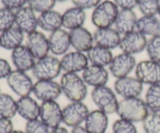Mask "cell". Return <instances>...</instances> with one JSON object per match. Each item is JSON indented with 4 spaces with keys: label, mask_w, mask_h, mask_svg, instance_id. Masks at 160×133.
<instances>
[{
    "label": "cell",
    "mask_w": 160,
    "mask_h": 133,
    "mask_svg": "<svg viewBox=\"0 0 160 133\" xmlns=\"http://www.w3.org/2000/svg\"><path fill=\"white\" fill-rule=\"evenodd\" d=\"M119 8L111 0L101 2L94 9L92 14V22L98 28L112 27L115 23Z\"/></svg>",
    "instance_id": "obj_4"
},
{
    "label": "cell",
    "mask_w": 160,
    "mask_h": 133,
    "mask_svg": "<svg viewBox=\"0 0 160 133\" xmlns=\"http://www.w3.org/2000/svg\"><path fill=\"white\" fill-rule=\"evenodd\" d=\"M6 79L10 90L19 97L30 96L32 93L34 83L25 72L12 70Z\"/></svg>",
    "instance_id": "obj_6"
},
{
    "label": "cell",
    "mask_w": 160,
    "mask_h": 133,
    "mask_svg": "<svg viewBox=\"0 0 160 133\" xmlns=\"http://www.w3.org/2000/svg\"><path fill=\"white\" fill-rule=\"evenodd\" d=\"M112 133H138L134 123L123 118L116 120L112 124Z\"/></svg>",
    "instance_id": "obj_36"
},
{
    "label": "cell",
    "mask_w": 160,
    "mask_h": 133,
    "mask_svg": "<svg viewBox=\"0 0 160 133\" xmlns=\"http://www.w3.org/2000/svg\"><path fill=\"white\" fill-rule=\"evenodd\" d=\"M145 50L149 60L160 63V35L152 37L148 40Z\"/></svg>",
    "instance_id": "obj_33"
},
{
    "label": "cell",
    "mask_w": 160,
    "mask_h": 133,
    "mask_svg": "<svg viewBox=\"0 0 160 133\" xmlns=\"http://www.w3.org/2000/svg\"><path fill=\"white\" fill-rule=\"evenodd\" d=\"M87 57L91 65L98 66H109L113 55L111 50L106 49L102 47L94 45L87 52Z\"/></svg>",
    "instance_id": "obj_29"
},
{
    "label": "cell",
    "mask_w": 160,
    "mask_h": 133,
    "mask_svg": "<svg viewBox=\"0 0 160 133\" xmlns=\"http://www.w3.org/2000/svg\"><path fill=\"white\" fill-rule=\"evenodd\" d=\"M70 133H89L87 131V129L84 128V126H77V127L72 128L71 132Z\"/></svg>",
    "instance_id": "obj_44"
},
{
    "label": "cell",
    "mask_w": 160,
    "mask_h": 133,
    "mask_svg": "<svg viewBox=\"0 0 160 133\" xmlns=\"http://www.w3.org/2000/svg\"><path fill=\"white\" fill-rule=\"evenodd\" d=\"M62 71L67 73H82L89 65V61L84 53L70 51L62 55L60 59Z\"/></svg>",
    "instance_id": "obj_14"
},
{
    "label": "cell",
    "mask_w": 160,
    "mask_h": 133,
    "mask_svg": "<svg viewBox=\"0 0 160 133\" xmlns=\"http://www.w3.org/2000/svg\"><path fill=\"white\" fill-rule=\"evenodd\" d=\"M48 42L50 52L53 55H64L68 52L71 46L70 33L62 28L57 30L50 34Z\"/></svg>",
    "instance_id": "obj_19"
},
{
    "label": "cell",
    "mask_w": 160,
    "mask_h": 133,
    "mask_svg": "<svg viewBox=\"0 0 160 133\" xmlns=\"http://www.w3.org/2000/svg\"><path fill=\"white\" fill-rule=\"evenodd\" d=\"M147 42L148 40L145 35L134 31L121 37L119 48L123 53L134 55L142 52L146 48Z\"/></svg>",
    "instance_id": "obj_13"
},
{
    "label": "cell",
    "mask_w": 160,
    "mask_h": 133,
    "mask_svg": "<svg viewBox=\"0 0 160 133\" xmlns=\"http://www.w3.org/2000/svg\"><path fill=\"white\" fill-rule=\"evenodd\" d=\"M17 114V101L8 93H0V117L12 119Z\"/></svg>",
    "instance_id": "obj_30"
},
{
    "label": "cell",
    "mask_w": 160,
    "mask_h": 133,
    "mask_svg": "<svg viewBox=\"0 0 160 133\" xmlns=\"http://www.w3.org/2000/svg\"><path fill=\"white\" fill-rule=\"evenodd\" d=\"M50 133H70V132L67 131V129H66V128L59 126V127L56 128V129H52Z\"/></svg>",
    "instance_id": "obj_45"
},
{
    "label": "cell",
    "mask_w": 160,
    "mask_h": 133,
    "mask_svg": "<svg viewBox=\"0 0 160 133\" xmlns=\"http://www.w3.org/2000/svg\"><path fill=\"white\" fill-rule=\"evenodd\" d=\"M56 3V0H29L28 5L35 12H47L52 10Z\"/></svg>",
    "instance_id": "obj_37"
},
{
    "label": "cell",
    "mask_w": 160,
    "mask_h": 133,
    "mask_svg": "<svg viewBox=\"0 0 160 133\" xmlns=\"http://www.w3.org/2000/svg\"><path fill=\"white\" fill-rule=\"evenodd\" d=\"M135 77L143 84H160V63L151 60L138 62L135 67Z\"/></svg>",
    "instance_id": "obj_8"
},
{
    "label": "cell",
    "mask_w": 160,
    "mask_h": 133,
    "mask_svg": "<svg viewBox=\"0 0 160 133\" xmlns=\"http://www.w3.org/2000/svg\"><path fill=\"white\" fill-rule=\"evenodd\" d=\"M138 0H113V2L120 9H133L138 6Z\"/></svg>",
    "instance_id": "obj_42"
},
{
    "label": "cell",
    "mask_w": 160,
    "mask_h": 133,
    "mask_svg": "<svg viewBox=\"0 0 160 133\" xmlns=\"http://www.w3.org/2000/svg\"><path fill=\"white\" fill-rule=\"evenodd\" d=\"M15 26L27 34L37 31L38 25L35 12L28 6L15 11Z\"/></svg>",
    "instance_id": "obj_16"
},
{
    "label": "cell",
    "mask_w": 160,
    "mask_h": 133,
    "mask_svg": "<svg viewBox=\"0 0 160 133\" xmlns=\"http://www.w3.org/2000/svg\"><path fill=\"white\" fill-rule=\"evenodd\" d=\"M29 0H1L3 7H6L11 10L17 11L19 9L26 6Z\"/></svg>",
    "instance_id": "obj_39"
},
{
    "label": "cell",
    "mask_w": 160,
    "mask_h": 133,
    "mask_svg": "<svg viewBox=\"0 0 160 133\" xmlns=\"http://www.w3.org/2000/svg\"><path fill=\"white\" fill-rule=\"evenodd\" d=\"M95 45L112 50L119 47L121 36L115 28H98L93 34Z\"/></svg>",
    "instance_id": "obj_18"
},
{
    "label": "cell",
    "mask_w": 160,
    "mask_h": 133,
    "mask_svg": "<svg viewBox=\"0 0 160 133\" xmlns=\"http://www.w3.org/2000/svg\"><path fill=\"white\" fill-rule=\"evenodd\" d=\"M39 118L51 130L56 129L62 123V109L56 101L42 102L40 104Z\"/></svg>",
    "instance_id": "obj_11"
},
{
    "label": "cell",
    "mask_w": 160,
    "mask_h": 133,
    "mask_svg": "<svg viewBox=\"0 0 160 133\" xmlns=\"http://www.w3.org/2000/svg\"><path fill=\"white\" fill-rule=\"evenodd\" d=\"M138 7L143 16H156L160 7L159 0H138Z\"/></svg>",
    "instance_id": "obj_35"
},
{
    "label": "cell",
    "mask_w": 160,
    "mask_h": 133,
    "mask_svg": "<svg viewBox=\"0 0 160 133\" xmlns=\"http://www.w3.org/2000/svg\"><path fill=\"white\" fill-rule=\"evenodd\" d=\"M67 0H56V2H65Z\"/></svg>",
    "instance_id": "obj_47"
},
{
    "label": "cell",
    "mask_w": 160,
    "mask_h": 133,
    "mask_svg": "<svg viewBox=\"0 0 160 133\" xmlns=\"http://www.w3.org/2000/svg\"><path fill=\"white\" fill-rule=\"evenodd\" d=\"M59 84L62 93L70 102H82L87 97L88 85L78 73H64Z\"/></svg>",
    "instance_id": "obj_1"
},
{
    "label": "cell",
    "mask_w": 160,
    "mask_h": 133,
    "mask_svg": "<svg viewBox=\"0 0 160 133\" xmlns=\"http://www.w3.org/2000/svg\"><path fill=\"white\" fill-rule=\"evenodd\" d=\"M15 26V12L6 7L0 8V33Z\"/></svg>",
    "instance_id": "obj_32"
},
{
    "label": "cell",
    "mask_w": 160,
    "mask_h": 133,
    "mask_svg": "<svg viewBox=\"0 0 160 133\" xmlns=\"http://www.w3.org/2000/svg\"><path fill=\"white\" fill-rule=\"evenodd\" d=\"M23 40L24 33L16 26L0 33V47L8 51H12L22 45Z\"/></svg>",
    "instance_id": "obj_27"
},
{
    "label": "cell",
    "mask_w": 160,
    "mask_h": 133,
    "mask_svg": "<svg viewBox=\"0 0 160 133\" xmlns=\"http://www.w3.org/2000/svg\"><path fill=\"white\" fill-rule=\"evenodd\" d=\"M26 46L29 48L36 60L48 55L50 52L48 37L41 31H35L28 34Z\"/></svg>",
    "instance_id": "obj_15"
},
{
    "label": "cell",
    "mask_w": 160,
    "mask_h": 133,
    "mask_svg": "<svg viewBox=\"0 0 160 133\" xmlns=\"http://www.w3.org/2000/svg\"><path fill=\"white\" fill-rule=\"evenodd\" d=\"M158 14H159V16L160 17V7H159V12H158Z\"/></svg>",
    "instance_id": "obj_48"
},
{
    "label": "cell",
    "mask_w": 160,
    "mask_h": 133,
    "mask_svg": "<svg viewBox=\"0 0 160 133\" xmlns=\"http://www.w3.org/2000/svg\"><path fill=\"white\" fill-rule=\"evenodd\" d=\"M137 21V15L133 9H120L114 26L120 35H125L136 31Z\"/></svg>",
    "instance_id": "obj_24"
},
{
    "label": "cell",
    "mask_w": 160,
    "mask_h": 133,
    "mask_svg": "<svg viewBox=\"0 0 160 133\" xmlns=\"http://www.w3.org/2000/svg\"><path fill=\"white\" fill-rule=\"evenodd\" d=\"M70 44L71 47L77 51L85 53L88 52L94 46V37L92 33L84 27L70 31Z\"/></svg>",
    "instance_id": "obj_20"
},
{
    "label": "cell",
    "mask_w": 160,
    "mask_h": 133,
    "mask_svg": "<svg viewBox=\"0 0 160 133\" xmlns=\"http://www.w3.org/2000/svg\"><path fill=\"white\" fill-rule=\"evenodd\" d=\"M159 1H160V0H159Z\"/></svg>",
    "instance_id": "obj_49"
},
{
    "label": "cell",
    "mask_w": 160,
    "mask_h": 133,
    "mask_svg": "<svg viewBox=\"0 0 160 133\" xmlns=\"http://www.w3.org/2000/svg\"><path fill=\"white\" fill-rule=\"evenodd\" d=\"M11 61L17 70L27 72L32 70L36 59L26 45H20L12 50L11 53Z\"/></svg>",
    "instance_id": "obj_17"
},
{
    "label": "cell",
    "mask_w": 160,
    "mask_h": 133,
    "mask_svg": "<svg viewBox=\"0 0 160 133\" xmlns=\"http://www.w3.org/2000/svg\"><path fill=\"white\" fill-rule=\"evenodd\" d=\"M91 96L92 101L98 110L108 115L117 113L119 104L117 93L109 87L106 85L95 87L92 90Z\"/></svg>",
    "instance_id": "obj_5"
},
{
    "label": "cell",
    "mask_w": 160,
    "mask_h": 133,
    "mask_svg": "<svg viewBox=\"0 0 160 133\" xmlns=\"http://www.w3.org/2000/svg\"><path fill=\"white\" fill-rule=\"evenodd\" d=\"M137 65L135 57L131 55L120 53L113 56L110 64L109 65V73L117 79L126 77L135 69Z\"/></svg>",
    "instance_id": "obj_9"
},
{
    "label": "cell",
    "mask_w": 160,
    "mask_h": 133,
    "mask_svg": "<svg viewBox=\"0 0 160 133\" xmlns=\"http://www.w3.org/2000/svg\"><path fill=\"white\" fill-rule=\"evenodd\" d=\"M24 132L26 133H50L51 129L40 119L27 121Z\"/></svg>",
    "instance_id": "obj_38"
},
{
    "label": "cell",
    "mask_w": 160,
    "mask_h": 133,
    "mask_svg": "<svg viewBox=\"0 0 160 133\" xmlns=\"http://www.w3.org/2000/svg\"><path fill=\"white\" fill-rule=\"evenodd\" d=\"M13 130L12 119L0 117V133H12Z\"/></svg>",
    "instance_id": "obj_43"
},
{
    "label": "cell",
    "mask_w": 160,
    "mask_h": 133,
    "mask_svg": "<svg viewBox=\"0 0 160 133\" xmlns=\"http://www.w3.org/2000/svg\"><path fill=\"white\" fill-rule=\"evenodd\" d=\"M12 133H26L24 131H21V130H13L12 132Z\"/></svg>",
    "instance_id": "obj_46"
},
{
    "label": "cell",
    "mask_w": 160,
    "mask_h": 133,
    "mask_svg": "<svg viewBox=\"0 0 160 133\" xmlns=\"http://www.w3.org/2000/svg\"><path fill=\"white\" fill-rule=\"evenodd\" d=\"M62 27L69 31L82 27L86 20L84 9L77 6L69 8L62 14Z\"/></svg>",
    "instance_id": "obj_25"
},
{
    "label": "cell",
    "mask_w": 160,
    "mask_h": 133,
    "mask_svg": "<svg viewBox=\"0 0 160 133\" xmlns=\"http://www.w3.org/2000/svg\"><path fill=\"white\" fill-rule=\"evenodd\" d=\"M144 101L149 112L160 113V84L149 86Z\"/></svg>",
    "instance_id": "obj_31"
},
{
    "label": "cell",
    "mask_w": 160,
    "mask_h": 133,
    "mask_svg": "<svg viewBox=\"0 0 160 133\" xmlns=\"http://www.w3.org/2000/svg\"><path fill=\"white\" fill-rule=\"evenodd\" d=\"M38 25L42 31L54 32L62 26V14L53 9L42 12L38 17Z\"/></svg>",
    "instance_id": "obj_26"
},
{
    "label": "cell",
    "mask_w": 160,
    "mask_h": 133,
    "mask_svg": "<svg viewBox=\"0 0 160 133\" xmlns=\"http://www.w3.org/2000/svg\"><path fill=\"white\" fill-rule=\"evenodd\" d=\"M142 123L145 133H160V113L149 112Z\"/></svg>",
    "instance_id": "obj_34"
},
{
    "label": "cell",
    "mask_w": 160,
    "mask_h": 133,
    "mask_svg": "<svg viewBox=\"0 0 160 133\" xmlns=\"http://www.w3.org/2000/svg\"><path fill=\"white\" fill-rule=\"evenodd\" d=\"M60 60L55 55H48L36 60L32 75L37 80H54L60 75Z\"/></svg>",
    "instance_id": "obj_3"
},
{
    "label": "cell",
    "mask_w": 160,
    "mask_h": 133,
    "mask_svg": "<svg viewBox=\"0 0 160 133\" xmlns=\"http://www.w3.org/2000/svg\"><path fill=\"white\" fill-rule=\"evenodd\" d=\"M32 93L42 102L56 101L62 94L60 84L54 80H38L34 84Z\"/></svg>",
    "instance_id": "obj_12"
},
{
    "label": "cell",
    "mask_w": 160,
    "mask_h": 133,
    "mask_svg": "<svg viewBox=\"0 0 160 133\" xmlns=\"http://www.w3.org/2000/svg\"><path fill=\"white\" fill-rule=\"evenodd\" d=\"M17 102V114L27 121L40 117V104L30 96L20 97Z\"/></svg>",
    "instance_id": "obj_22"
},
{
    "label": "cell",
    "mask_w": 160,
    "mask_h": 133,
    "mask_svg": "<svg viewBox=\"0 0 160 133\" xmlns=\"http://www.w3.org/2000/svg\"><path fill=\"white\" fill-rule=\"evenodd\" d=\"M117 115L120 118L133 123L142 122L149 114L145 101L140 97L127 98L119 101Z\"/></svg>",
    "instance_id": "obj_2"
},
{
    "label": "cell",
    "mask_w": 160,
    "mask_h": 133,
    "mask_svg": "<svg viewBox=\"0 0 160 133\" xmlns=\"http://www.w3.org/2000/svg\"><path fill=\"white\" fill-rule=\"evenodd\" d=\"M89 112L88 107L83 102H70L62 108V123L70 128L81 126Z\"/></svg>",
    "instance_id": "obj_7"
},
{
    "label": "cell",
    "mask_w": 160,
    "mask_h": 133,
    "mask_svg": "<svg viewBox=\"0 0 160 133\" xmlns=\"http://www.w3.org/2000/svg\"><path fill=\"white\" fill-rule=\"evenodd\" d=\"M113 87L115 93L123 99L139 97L143 91V83L137 77L129 76L117 79Z\"/></svg>",
    "instance_id": "obj_10"
},
{
    "label": "cell",
    "mask_w": 160,
    "mask_h": 133,
    "mask_svg": "<svg viewBox=\"0 0 160 133\" xmlns=\"http://www.w3.org/2000/svg\"><path fill=\"white\" fill-rule=\"evenodd\" d=\"M109 72L106 67L94 65H89L81 75L84 83L94 88L106 86L109 81Z\"/></svg>",
    "instance_id": "obj_21"
},
{
    "label": "cell",
    "mask_w": 160,
    "mask_h": 133,
    "mask_svg": "<svg viewBox=\"0 0 160 133\" xmlns=\"http://www.w3.org/2000/svg\"><path fill=\"white\" fill-rule=\"evenodd\" d=\"M74 6L84 9H95L102 0H71Z\"/></svg>",
    "instance_id": "obj_40"
},
{
    "label": "cell",
    "mask_w": 160,
    "mask_h": 133,
    "mask_svg": "<svg viewBox=\"0 0 160 133\" xmlns=\"http://www.w3.org/2000/svg\"><path fill=\"white\" fill-rule=\"evenodd\" d=\"M136 31L145 37L160 35V20L156 16H142L138 19Z\"/></svg>",
    "instance_id": "obj_28"
},
{
    "label": "cell",
    "mask_w": 160,
    "mask_h": 133,
    "mask_svg": "<svg viewBox=\"0 0 160 133\" xmlns=\"http://www.w3.org/2000/svg\"><path fill=\"white\" fill-rule=\"evenodd\" d=\"M12 71L9 62L6 59L0 58V79H6Z\"/></svg>",
    "instance_id": "obj_41"
},
{
    "label": "cell",
    "mask_w": 160,
    "mask_h": 133,
    "mask_svg": "<svg viewBox=\"0 0 160 133\" xmlns=\"http://www.w3.org/2000/svg\"><path fill=\"white\" fill-rule=\"evenodd\" d=\"M108 126V115L98 109L89 112L84 121V128L89 133H106Z\"/></svg>",
    "instance_id": "obj_23"
}]
</instances>
